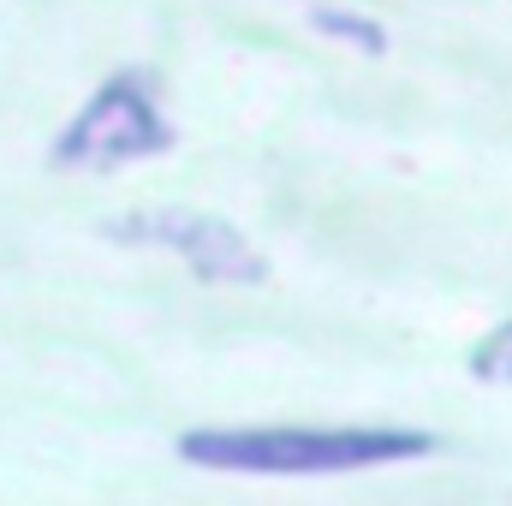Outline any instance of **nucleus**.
Wrapping results in <instances>:
<instances>
[{"instance_id": "1", "label": "nucleus", "mask_w": 512, "mask_h": 506, "mask_svg": "<svg viewBox=\"0 0 512 506\" xmlns=\"http://www.w3.org/2000/svg\"><path fill=\"white\" fill-rule=\"evenodd\" d=\"M435 441L417 429H197L179 453L203 471L245 477H334L393 459H423Z\"/></svg>"}, {"instance_id": "2", "label": "nucleus", "mask_w": 512, "mask_h": 506, "mask_svg": "<svg viewBox=\"0 0 512 506\" xmlns=\"http://www.w3.org/2000/svg\"><path fill=\"white\" fill-rule=\"evenodd\" d=\"M173 143L167 114L155 108L149 96V78L143 72H120L114 84H102L84 114L60 131L54 143V161L60 167H120V161H143V155H161Z\"/></svg>"}, {"instance_id": "3", "label": "nucleus", "mask_w": 512, "mask_h": 506, "mask_svg": "<svg viewBox=\"0 0 512 506\" xmlns=\"http://www.w3.org/2000/svg\"><path fill=\"white\" fill-rule=\"evenodd\" d=\"M108 233L126 239V245H161V251L185 256V268H191L197 280H239V286H251V280H262V268H268L262 251H251V245L239 239V227H227V221H215V215H197V209L120 215Z\"/></svg>"}, {"instance_id": "4", "label": "nucleus", "mask_w": 512, "mask_h": 506, "mask_svg": "<svg viewBox=\"0 0 512 506\" xmlns=\"http://www.w3.org/2000/svg\"><path fill=\"white\" fill-rule=\"evenodd\" d=\"M471 376L477 381H507L512 387V322H501L495 334L477 340V352H471Z\"/></svg>"}, {"instance_id": "5", "label": "nucleus", "mask_w": 512, "mask_h": 506, "mask_svg": "<svg viewBox=\"0 0 512 506\" xmlns=\"http://www.w3.org/2000/svg\"><path fill=\"white\" fill-rule=\"evenodd\" d=\"M316 24H322L328 36H340V42H364V48H387L382 24H370V18H358V12H340V6H322V12H316Z\"/></svg>"}]
</instances>
